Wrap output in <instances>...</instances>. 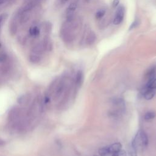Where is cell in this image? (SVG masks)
I'll return each instance as SVG.
<instances>
[{"mask_svg":"<svg viewBox=\"0 0 156 156\" xmlns=\"http://www.w3.org/2000/svg\"><path fill=\"white\" fill-rule=\"evenodd\" d=\"M141 93L143 96L147 100L152 99L155 95V90L144 85V87L141 90Z\"/></svg>","mask_w":156,"mask_h":156,"instance_id":"cell-5","label":"cell"},{"mask_svg":"<svg viewBox=\"0 0 156 156\" xmlns=\"http://www.w3.org/2000/svg\"><path fill=\"white\" fill-rule=\"evenodd\" d=\"M105 13V10L104 9H101L98 10L96 13V18L97 19L101 18L104 15Z\"/></svg>","mask_w":156,"mask_h":156,"instance_id":"cell-12","label":"cell"},{"mask_svg":"<svg viewBox=\"0 0 156 156\" xmlns=\"http://www.w3.org/2000/svg\"><path fill=\"white\" fill-rule=\"evenodd\" d=\"M4 19H5V15H4V14L1 15H0V27H1V25H2V23H3V21H4Z\"/></svg>","mask_w":156,"mask_h":156,"instance_id":"cell-15","label":"cell"},{"mask_svg":"<svg viewBox=\"0 0 156 156\" xmlns=\"http://www.w3.org/2000/svg\"><path fill=\"white\" fill-rule=\"evenodd\" d=\"M94 156H98V155H94Z\"/></svg>","mask_w":156,"mask_h":156,"instance_id":"cell-19","label":"cell"},{"mask_svg":"<svg viewBox=\"0 0 156 156\" xmlns=\"http://www.w3.org/2000/svg\"><path fill=\"white\" fill-rule=\"evenodd\" d=\"M40 32V29L37 26H32L29 29V34L32 37H37L39 35Z\"/></svg>","mask_w":156,"mask_h":156,"instance_id":"cell-10","label":"cell"},{"mask_svg":"<svg viewBox=\"0 0 156 156\" xmlns=\"http://www.w3.org/2000/svg\"><path fill=\"white\" fill-rule=\"evenodd\" d=\"M83 82V74L80 70H79L76 75L75 77V85L77 87H80Z\"/></svg>","mask_w":156,"mask_h":156,"instance_id":"cell-7","label":"cell"},{"mask_svg":"<svg viewBox=\"0 0 156 156\" xmlns=\"http://www.w3.org/2000/svg\"><path fill=\"white\" fill-rule=\"evenodd\" d=\"M145 85H146L149 88H151L152 89L155 90L156 89V77H155L154 79L151 80L150 81L146 82Z\"/></svg>","mask_w":156,"mask_h":156,"instance_id":"cell-11","label":"cell"},{"mask_svg":"<svg viewBox=\"0 0 156 156\" xmlns=\"http://www.w3.org/2000/svg\"><path fill=\"white\" fill-rule=\"evenodd\" d=\"M118 4H119V0H113L112 3L113 7H116L117 5H118Z\"/></svg>","mask_w":156,"mask_h":156,"instance_id":"cell-16","label":"cell"},{"mask_svg":"<svg viewBox=\"0 0 156 156\" xmlns=\"http://www.w3.org/2000/svg\"><path fill=\"white\" fill-rule=\"evenodd\" d=\"M148 145V137L143 130H139L132 140L131 147L138 152H143Z\"/></svg>","mask_w":156,"mask_h":156,"instance_id":"cell-1","label":"cell"},{"mask_svg":"<svg viewBox=\"0 0 156 156\" xmlns=\"http://www.w3.org/2000/svg\"><path fill=\"white\" fill-rule=\"evenodd\" d=\"M121 148L122 146L120 143H115L111 145L100 148L98 151V153L100 156H108L110 155H112V154L120 151Z\"/></svg>","mask_w":156,"mask_h":156,"instance_id":"cell-2","label":"cell"},{"mask_svg":"<svg viewBox=\"0 0 156 156\" xmlns=\"http://www.w3.org/2000/svg\"><path fill=\"white\" fill-rule=\"evenodd\" d=\"M113 108L112 112L113 115H119L125 110V102L123 99L118 98L113 101Z\"/></svg>","mask_w":156,"mask_h":156,"instance_id":"cell-3","label":"cell"},{"mask_svg":"<svg viewBox=\"0 0 156 156\" xmlns=\"http://www.w3.org/2000/svg\"><path fill=\"white\" fill-rule=\"evenodd\" d=\"M156 114L153 111H149L146 112L144 116V119L146 121H152L155 118Z\"/></svg>","mask_w":156,"mask_h":156,"instance_id":"cell-9","label":"cell"},{"mask_svg":"<svg viewBox=\"0 0 156 156\" xmlns=\"http://www.w3.org/2000/svg\"><path fill=\"white\" fill-rule=\"evenodd\" d=\"M62 2H66L68 0H62Z\"/></svg>","mask_w":156,"mask_h":156,"instance_id":"cell-18","label":"cell"},{"mask_svg":"<svg viewBox=\"0 0 156 156\" xmlns=\"http://www.w3.org/2000/svg\"><path fill=\"white\" fill-rule=\"evenodd\" d=\"M111 156H127L126 152L124 150L121 149L120 151H118L117 152L112 154Z\"/></svg>","mask_w":156,"mask_h":156,"instance_id":"cell-13","label":"cell"},{"mask_svg":"<svg viewBox=\"0 0 156 156\" xmlns=\"http://www.w3.org/2000/svg\"><path fill=\"white\" fill-rule=\"evenodd\" d=\"M124 16V8L122 5H120L115 13V16L113 18V23L115 25H118L122 23Z\"/></svg>","mask_w":156,"mask_h":156,"instance_id":"cell-4","label":"cell"},{"mask_svg":"<svg viewBox=\"0 0 156 156\" xmlns=\"http://www.w3.org/2000/svg\"><path fill=\"white\" fill-rule=\"evenodd\" d=\"M156 77V65L151 66L144 74V79L146 82Z\"/></svg>","mask_w":156,"mask_h":156,"instance_id":"cell-6","label":"cell"},{"mask_svg":"<svg viewBox=\"0 0 156 156\" xmlns=\"http://www.w3.org/2000/svg\"><path fill=\"white\" fill-rule=\"evenodd\" d=\"M76 4L75 3H71L69 7L66 10V15H67V18H70L71 17V16L73 15L74 12L75 11L76 9Z\"/></svg>","mask_w":156,"mask_h":156,"instance_id":"cell-8","label":"cell"},{"mask_svg":"<svg viewBox=\"0 0 156 156\" xmlns=\"http://www.w3.org/2000/svg\"><path fill=\"white\" fill-rule=\"evenodd\" d=\"M128 156H137V152L131 146L128 150Z\"/></svg>","mask_w":156,"mask_h":156,"instance_id":"cell-14","label":"cell"},{"mask_svg":"<svg viewBox=\"0 0 156 156\" xmlns=\"http://www.w3.org/2000/svg\"><path fill=\"white\" fill-rule=\"evenodd\" d=\"M5 1V0H0V5L2 4Z\"/></svg>","mask_w":156,"mask_h":156,"instance_id":"cell-17","label":"cell"}]
</instances>
